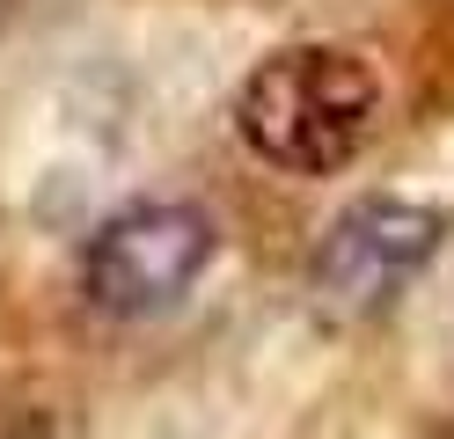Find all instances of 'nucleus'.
I'll return each instance as SVG.
<instances>
[{
    "label": "nucleus",
    "instance_id": "nucleus-2",
    "mask_svg": "<svg viewBox=\"0 0 454 439\" xmlns=\"http://www.w3.org/2000/svg\"><path fill=\"white\" fill-rule=\"evenodd\" d=\"M206 263H213V220L198 205H132L96 227L81 286L103 315H154L184 301Z\"/></svg>",
    "mask_w": 454,
    "mask_h": 439
},
{
    "label": "nucleus",
    "instance_id": "nucleus-3",
    "mask_svg": "<svg viewBox=\"0 0 454 439\" xmlns=\"http://www.w3.org/2000/svg\"><path fill=\"white\" fill-rule=\"evenodd\" d=\"M440 249V213L433 205H403V198H366L323 234L316 249V286L337 308H381L395 301L425 256Z\"/></svg>",
    "mask_w": 454,
    "mask_h": 439
},
{
    "label": "nucleus",
    "instance_id": "nucleus-1",
    "mask_svg": "<svg viewBox=\"0 0 454 439\" xmlns=\"http://www.w3.org/2000/svg\"><path fill=\"white\" fill-rule=\"evenodd\" d=\"M374 103L381 81L359 51L337 44H301V51H271L257 74L242 81V139L257 146L271 169L294 176H330L359 154V139L374 132Z\"/></svg>",
    "mask_w": 454,
    "mask_h": 439
}]
</instances>
